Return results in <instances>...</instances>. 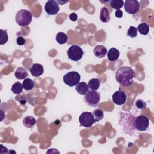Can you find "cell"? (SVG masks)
Here are the masks:
<instances>
[{"label":"cell","mask_w":154,"mask_h":154,"mask_svg":"<svg viewBox=\"0 0 154 154\" xmlns=\"http://www.w3.org/2000/svg\"><path fill=\"white\" fill-rule=\"evenodd\" d=\"M135 77V73L131 67L122 66L118 69L116 73V81L123 87H129Z\"/></svg>","instance_id":"6da1fadb"},{"label":"cell","mask_w":154,"mask_h":154,"mask_svg":"<svg viewBox=\"0 0 154 154\" xmlns=\"http://www.w3.org/2000/svg\"><path fill=\"white\" fill-rule=\"evenodd\" d=\"M121 115L122 118L120 122H121V125L123 126L124 131L125 133L131 134V131H134V130L135 129L134 125L135 117H134V116L132 114L127 113H121Z\"/></svg>","instance_id":"7a4b0ae2"},{"label":"cell","mask_w":154,"mask_h":154,"mask_svg":"<svg viewBox=\"0 0 154 154\" xmlns=\"http://www.w3.org/2000/svg\"><path fill=\"white\" fill-rule=\"evenodd\" d=\"M32 13L29 10L22 9L16 13L15 19L19 25L25 26L30 24L32 21Z\"/></svg>","instance_id":"3957f363"},{"label":"cell","mask_w":154,"mask_h":154,"mask_svg":"<svg viewBox=\"0 0 154 154\" xmlns=\"http://www.w3.org/2000/svg\"><path fill=\"white\" fill-rule=\"evenodd\" d=\"M100 99V94L94 90H91L85 94L84 100L87 105L96 107L99 103Z\"/></svg>","instance_id":"277c9868"},{"label":"cell","mask_w":154,"mask_h":154,"mask_svg":"<svg viewBox=\"0 0 154 154\" xmlns=\"http://www.w3.org/2000/svg\"><path fill=\"white\" fill-rule=\"evenodd\" d=\"M67 54L68 58L70 60L73 61H78L82 58L84 52L80 46L78 45H72L67 50Z\"/></svg>","instance_id":"5b68a950"},{"label":"cell","mask_w":154,"mask_h":154,"mask_svg":"<svg viewBox=\"0 0 154 154\" xmlns=\"http://www.w3.org/2000/svg\"><path fill=\"white\" fill-rule=\"evenodd\" d=\"M81 79L80 75L75 71H71L64 75L63 76L64 82L69 87L76 85Z\"/></svg>","instance_id":"8992f818"},{"label":"cell","mask_w":154,"mask_h":154,"mask_svg":"<svg viewBox=\"0 0 154 154\" xmlns=\"http://www.w3.org/2000/svg\"><path fill=\"white\" fill-rule=\"evenodd\" d=\"M79 122L81 126L85 128L92 126L93 124L96 122L93 114L90 112H84L79 117Z\"/></svg>","instance_id":"52a82bcc"},{"label":"cell","mask_w":154,"mask_h":154,"mask_svg":"<svg viewBox=\"0 0 154 154\" xmlns=\"http://www.w3.org/2000/svg\"><path fill=\"white\" fill-rule=\"evenodd\" d=\"M134 125L135 128L140 131H146L149 127V120L144 115L138 116L135 119Z\"/></svg>","instance_id":"ba28073f"},{"label":"cell","mask_w":154,"mask_h":154,"mask_svg":"<svg viewBox=\"0 0 154 154\" xmlns=\"http://www.w3.org/2000/svg\"><path fill=\"white\" fill-rule=\"evenodd\" d=\"M124 8L125 11L131 14L138 12L140 9V3L137 0H126L124 2Z\"/></svg>","instance_id":"9c48e42d"},{"label":"cell","mask_w":154,"mask_h":154,"mask_svg":"<svg viewBox=\"0 0 154 154\" xmlns=\"http://www.w3.org/2000/svg\"><path fill=\"white\" fill-rule=\"evenodd\" d=\"M45 10L46 12V13L49 15L57 14L60 10L58 1L55 0L48 1L45 5Z\"/></svg>","instance_id":"30bf717a"},{"label":"cell","mask_w":154,"mask_h":154,"mask_svg":"<svg viewBox=\"0 0 154 154\" xmlns=\"http://www.w3.org/2000/svg\"><path fill=\"white\" fill-rule=\"evenodd\" d=\"M127 99V96L125 91L120 87L112 95V101L117 105H122L125 103Z\"/></svg>","instance_id":"8fae6325"},{"label":"cell","mask_w":154,"mask_h":154,"mask_svg":"<svg viewBox=\"0 0 154 154\" xmlns=\"http://www.w3.org/2000/svg\"><path fill=\"white\" fill-rule=\"evenodd\" d=\"M29 71L32 76L38 77L41 76L44 72V69L42 64L38 63L32 64L29 69Z\"/></svg>","instance_id":"7c38bea8"},{"label":"cell","mask_w":154,"mask_h":154,"mask_svg":"<svg viewBox=\"0 0 154 154\" xmlns=\"http://www.w3.org/2000/svg\"><path fill=\"white\" fill-rule=\"evenodd\" d=\"M93 53L94 55L97 58H103L107 53V49L103 45H99L94 47Z\"/></svg>","instance_id":"4fadbf2b"},{"label":"cell","mask_w":154,"mask_h":154,"mask_svg":"<svg viewBox=\"0 0 154 154\" xmlns=\"http://www.w3.org/2000/svg\"><path fill=\"white\" fill-rule=\"evenodd\" d=\"M120 55V52L118 49L115 48H111L107 52V57L109 61H115L117 60Z\"/></svg>","instance_id":"5bb4252c"},{"label":"cell","mask_w":154,"mask_h":154,"mask_svg":"<svg viewBox=\"0 0 154 154\" xmlns=\"http://www.w3.org/2000/svg\"><path fill=\"white\" fill-rule=\"evenodd\" d=\"M76 91L81 95H85L88 91L89 88L88 84L85 82H80L76 85L75 88Z\"/></svg>","instance_id":"9a60e30c"},{"label":"cell","mask_w":154,"mask_h":154,"mask_svg":"<svg viewBox=\"0 0 154 154\" xmlns=\"http://www.w3.org/2000/svg\"><path fill=\"white\" fill-rule=\"evenodd\" d=\"M100 20L104 23H107L110 20V13L106 7H103L101 8L100 12Z\"/></svg>","instance_id":"2e32d148"},{"label":"cell","mask_w":154,"mask_h":154,"mask_svg":"<svg viewBox=\"0 0 154 154\" xmlns=\"http://www.w3.org/2000/svg\"><path fill=\"white\" fill-rule=\"evenodd\" d=\"M36 123V120L34 117L28 116L23 118V125L28 128H32Z\"/></svg>","instance_id":"e0dca14e"},{"label":"cell","mask_w":154,"mask_h":154,"mask_svg":"<svg viewBox=\"0 0 154 154\" xmlns=\"http://www.w3.org/2000/svg\"><path fill=\"white\" fill-rule=\"evenodd\" d=\"M14 75L17 79L20 80L25 79L28 76V73L23 67H19L16 69Z\"/></svg>","instance_id":"ac0fdd59"},{"label":"cell","mask_w":154,"mask_h":154,"mask_svg":"<svg viewBox=\"0 0 154 154\" xmlns=\"http://www.w3.org/2000/svg\"><path fill=\"white\" fill-rule=\"evenodd\" d=\"M100 81L98 78H92L90 79L88 83V88L91 90H97L100 87Z\"/></svg>","instance_id":"d6986e66"},{"label":"cell","mask_w":154,"mask_h":154,"mask_svg":"<svg viewBox=\"0 0 154 154\" xmlns=\"http://www.w3.org/2000/svg\"><path fill=\"white\" fill-rule=\"evenodd\" d=\"M55 39L58 44L63 45V44H65L67 42L68 36L66 34H65L63 32H59L56 35Z\"/></svg>","instance_id":"ffe728a7"},{"label":"cell","mask_w":154,"mask_h":154,"mask_svg":"<svg viewBox=\"0 0 154 154\" xmlns=\"http://www.w3.org/2000/svg\"><path fill=\"white\" fill-rule=\"evenodd\" d=\"M137 31L140 32V34L146 35L149 32V26L146 23H141L139 24L137 26Z\"/></svg>","instance_id":"44dd1931"},{"label":"cell","mask_w":154,"mask_h":154,"mask_svg":"<svg viewBox=\"0 0 154 154\" xmlns=\"http://www.w3.org/2000/svg\"><path fill=\"white\" fill-rule=\"evenodd\" d=\"M23 85L20 82H16L13 84L11 88V91L16 94H19L22 92L23 90Z\"/></svg>","instance_id":"7402d4cb"},{"label":"cell","mask_w":154,"mask_h":154,"mask_svg":"<svg viewBox=\"0 0 154 154\" xmlns=\"http://www.w3.org/2000/svg\"><path fill=\"white\" fill-rule=\"evenodd\" d=\"M22 85L25 90H31L34 87V82L30 78H25L22 82Z\"/></svg>","instance_id":"603a6c76"},{"label":"cell","mask_w":154,"mask_h":154,"mask_svg":"<svg viewBox=\"0 0 154 154\" xmlns=\"http://www.w3.org/2000/svg\"><path fill=\"white\" fill-rule=\"evenodd\" d=\"M110 5L116 10H120L124 5V1L122 0H111L109 1Z\"/></svg>","instance_id":"cb8c5ba5"},{"label":"cell","mask_w":154,"mask_h":154,"mask_svg":"<svg viewBox=\"0 0 154 154\" xmlns=\"http://www.w3.org/2000/svg\"><path fill=\"white\" fill-rule=\"evenodd\" d=\"M93 116L95 121L99 122L103 118V116H104L103 111L102 109H94L93 112Z\"/></svg>","instance_id":"d4e9b609"},{"label":"cell","mask_w":154,"mask_h":154,"mask_svg":"<svg viewBox=\"0 0 154 154\" xmlns=\"http://www.w3.org/2000/svg\"><path fill=\"white\" fill-rule=\"evenodd\" d=\"M8 37L7 32V30L0 29V44L4 45L8 41Z\"/></svg>","instance_id":"484cf974"},{"label":"cell","mask_w":154,"mask_h":154,"mask_svg":"<svg viewBox=\"0 0 154 154\" xmlns=\"http://www.w3.org/2000/svg\"><path fill=\"white\" fill-rule=\"evenodd\" d=\"M137 31H138L137 28L133 26H130V27L129 28L127 31V35L132 38L135 37L137 35Z\"/></svg>","instance_id":"4316f807"},{"label":"cell","mask_w":154,"mask_h":154,"mask_svg":"<svg viewBox=\"0 0 154 154\" xmlns=\"http://www.w3.org/2000/svg\"><path fill=\"white\" fill-rule=\"evenodd\" d=\"M146 102L141 99H138L135 102V106L139 109H144L146 108Z\"/></svg>","instance_id":"83f0119b"},{"label":"cell","mask_w":154,"mask_h":154,"mask_svg":"<svg viewBox=\"0 0 154 154\" xmlns=\"http://www.w3.org/2000/svg\"><path fill=\"white\" fill-rule=\"evenodd\" d=\"M16 43L18 45L22 46L25 43V39L22 36H19L16 39Z\"/></svg>","instance_id":"f1b7e54d"},{"label":"cell","mask_w":154,"mask_h":154,"mask_svg":"<svg viewBox=\"0 0 154 154\" xmlns=\"http://www.w3.org/2000/svg\"><path fill=\"white\" fill-rule=\"evenodd\" d=\"M69 19L73 22H75L78 19V16L75 13H72L69 15Z\"/></svg>","instance_id":"f546056e"},{"label":"cell","mask_w":154,"mask_h":154,"mask_svg":"<svg viewBox=\"0 0 154 154\" xmlns=\"http://www.w3.org/2000/svg\"><path fill=\"white\" fill-rule=\"evenodd\" d=\"M115 16L117 18H121L123 16V11L121 10H117L115 12Z\"/></svg>","instance_id":"4dcf8cb0"},{"label":"cell","mask_w":154,"mask_h":154,"mask_svg":"<svg viewBox=\"0 0 154 154\" xmlns=\"http://www.w3.org/2000/svg\"><path fill=\"white\" fill-rule=\"evenodd\" d=\"M20 96V99L19 100H18V101L20 103V104H22V105H25V104L26 103V99L24 98V97H23V96Z\"/></svg>","instance_id":"1f68e13d"},{"label":"cell","mask_w":154,"mask_h":154,"mask_svg":"<svg viewBox=\"0 0 154 154\" xmlns=\"http://www.w3.org/2000/svg\"><path fill=\"white\" fill-rule=\"evenodd\" d=\"M68 1H63V2H62V1H58V2H59V3H60L61 4H65V3H66V2H67Z\"/></svg>","instance_id":"d6a6232c"}]
</instances>
